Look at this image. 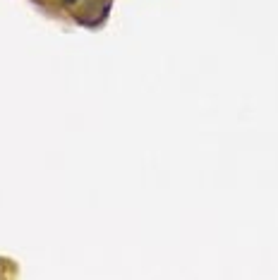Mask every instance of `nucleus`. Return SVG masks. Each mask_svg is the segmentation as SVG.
Returning <instances> with one entry per match:
<instances>
[{"label": "nucleus", "instance_id": "f257e3e1", "mask_svg": "<svg viewBox=\"0 0 278 280\" xmlns=\"http://www.w3.org/2000/svg\"><path fill=\"white\" fill-rule=\"evenodd\" d=\"M74 3H80V0H63V5H67V8H70V5H74Z\"/></svg>", "mask_w": 278, "mask_h": 280}]
</instances>
